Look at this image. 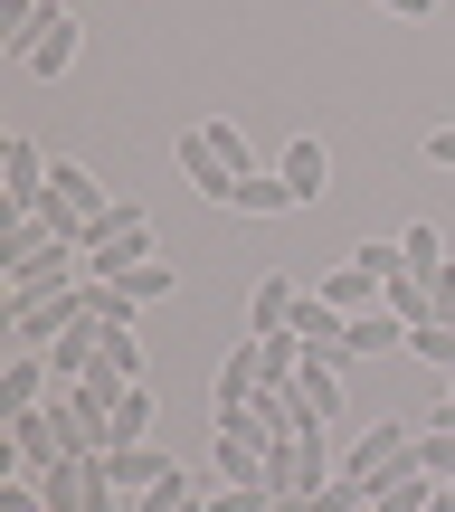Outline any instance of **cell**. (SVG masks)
<instances>
[{"instance_id": "cell-12", "label": "cell", "mask_w": 455, "mask_h": 512, "mask_svg": "<svg viewBox=\"0 0 455 512\" xmlns=\"http://www.w3.org/2000/svg\"><path fill=\"white\" fill-rule=\"evenodd\" d=\"M228 209H237V219H285V209H304V200H294V181H285V171H237Z\"/></svg>"}, {"instance_id": "cell-4", "label": "cell", "mask_w": 455, "mask_h": 512, "mask_svg": "<svg viewBox=\"0 0 455 512\" xmlns=\"http://www.w3.org/2000/svg\"><path fill=\"white\" fill-rule=\"evenodd\" d=\"M105 475L124 484V494H143V512H162L171 494H190V475L162 456V446H105Z\"/></svg>"}, {"instance_id": "cell-26", "label": "cell", "mask_w": 455, "mask_h": 512, "mask_svg": "<svg viewBox=\"0 0 455 512\" xmlns=\"http://www.w3.org/2000/svg\"><path fill=\"white\" fill-rule=\"evenodd\" d=\"M408 351L437 361V370H455V323H408Z\"/></svg>"}, {"instance_id": "cell-16", "label": "cell", "mask_w": 455, "mask_h": 512, "mask_svg": "<svg viewBox=\"0 0 455 512\" xmlns=\"http://www.w3.org/2000/svg\"><path fill=\"white\" fill-rule=\"evenodd\" d=\"M294 304H304V285H294V275H266V285L247 294V332H256V342H266V332H285Z\"/></svg>"}, {"instance_id": "cell-8", "label": "cell", "mask_w": 455, "mask_h": 512, "mask_svg": "<svg viewBox=\"0 0 455 512\" xmlns=\"http://www.w3.org/2000/svg\"><path fill=\"white\" fill-rule=\"evenodd\" d=\"M256 389H266V361H256V332H237L219 380H209V408H256Z\"/></svg>"}, {"instance_id": "cell-14", "label": "cell", "mask_w": 455, "mask_h": 512, "mask_svg": "<svg viewBox=\"0 0 455 512\" xmlns=\"http://www.w3.org/2000/svg\"><path fill=\"white\" fill-rule=\"evenodd\" d=\"M427 494H437V475L408 456V465H389V475L370 484V512H427Z\"/></svg>"}, {"instance_id": "cell-23", "label": "cell", "mask_w": 455, "mask_h": 512, "mask_svg": "<svg viewBox=\"0 0 455 512\" xmlns=\"http://www.w3.org/2000/svg\"><path fill=\"white\" fill-rule=\"evenodd\" d=\"M95 370H105V380H143V342H133V332H105V342H95Z\"/></svg>"}, {"instance_id": "cell-32", "label": "cell", "mask_w": 455, "mask_h": 512, "mask_svg": "<svg viewBox=\"0 0 455 512\" xmlns=\"http://www.w3.org/2000/svg\"><path fill=\"white\" fill-rule=\"evenodd\" d=\"M427 427H455V370H446V399L427 408Z\"/></svg>"}, {"instance_id": "cell-25", "label": "cell", "mask_w": 455, "mask_h": 512, "mask_svg": "<svg viewBox=\"0 0 455 512\" xmlns=\"http://www.w3.org/2000/svg\"><path fill=\"white\" fill-rule=\"evenodd\" d=\"M256 361H266V380H294V370H304V332H266Z\"/></svg>"}, {"instance_id": "cell-27", "label": "cell", "mask_w": 455, "mask_h": 512, "mask_svg": "<svg viewBox=\"0 0 455 512\" xmlns=\"http://www.w3.org/2000/svg\"><path fill=\"white\" fill-rule=\"evenodd\" d=\"M418 465L437 484H455V427H418Z\"/></svg>"}, {"instance_id": "cell-1", "label": "cell", "mask_w": 455, "mask_h": 512, "mask_svg": "<svg viewBox=\"0 0 455 512\" xmlns=\"http://www.w3.org/2000/svg\"><path fill=\"white\" fill-rule=\"evenodd\" d=\"M76 256H86V275H105V285H114V275L152 266V256H162V238H152V219H143L133 200H114L105 219H95L86 238H76Z\"/></svg>"}, {"instance_id": "cell-24", "label": "cell", "mask_w": 455, "mask_h": 512, "mask_svg": "<svg viewBox=\"0 0 455 512\" xmlns=\"http://www.w3.org/2000/svg\"><path fill=\"white\" fill-rule=\"evenodd\" d=\"M399 266H446V238H437V219H408V228H399Z\"/></svg>"}, {"instance_id": "cell-9", "label": "cell", "mask_w": 455, "mask_h": 512, "mask_svg": "<svg viewBox=\"0 0 455 512\" xmlns=\"http://www.w3.org/2000/svg\"><path fill=\"white\" fill-rule=\"evenodd\" d=\"M294 399H304L313 427L342 418V351H304V370H294Z\"/></svg>"}, {"instance_id": "cell-2", "label": "cell", "mask_w": 455, "mask_h": 512, "mask_svg": "<svg viewBox=\"0 0 455 512\" xmlns=\"http://www.w3.org/2000/svg\"><path fill=\"white\" fill-rule=\"evenodd\" d=\"M38 494H48V512H114L124 484L105 475V456H57L48 475H38Z\"/></svg>"}, {"instance_id": "cell-31", "label": "cell", "mask_w": 455, "mask_h": 512, "mask_svg": "<svg viewBox=\"0 0 455 512\" xmlns=\"http://www.w3.org/2000/svg\"><path fill=\"white\" fill-rule=\"evenodd\" d=\"M427 162H437V171H455V124H437V133H427Z\"/></svg>"}, {"instance_id": "cell-22", "label": "cell", "mask_w": 455, "mask_h": 512, "mask_svg": "<svg viewBox=\"0 0 455 512\" xmlns=\"http://www.w3.org/2000/svg\"><path fill=\"white\" fill-rule=\"evenodd\" d=\"M285 181H294V200H304V209H313V200H323V181H332V152H323V143H313V133H304V143H294V152H285Z\"/></svg>"}, {"instance_id": "cell-34", "label": "cell", "mask_w": 455, "mask_h": 512, "mask_svg": "<svg viewBox=\"0 0 455 512\" xmlns=\"http://www.w3.org/2000/svg\"><path fill=\"white\" fill-rule=\"evenodd\" d=\"M427 10H437V0H427Z\"/></svg>"}, {"instance_id": "cell-18", "label": "cell", "mask_w": 455, "mask_h": 512, "mask_svg": "<svg viewBox=\"0 0 455 512\" xmlns=\"http://www.w3.org/2000/svg\"><path fill=\"white\" fill-rule=\"evenodd\" d=\"M380 304L399 313V323H437V285H427V266H399V275L380 285Z\"/></svg>"}, {"instance_id": "cell-5", "label": "cell", "mask_w": 455, "mask_h": 512, "mask_svg": "<svg viewBox=\"0 0 455 512\" xmlns=\"http://www.w3.org/2000/svg\"><path fill=\"white\" fill-rule=\"evenodd\" d=\"M10 285V304H38V294H67V285H86V256H76V238H48L29 256V266H10L0 275Z\"/></svg>"}, {"instance_id": "cell-30", "label": "cell", "mask_w": 455, "mask_h": 512, "mask_svg": "<svg viewBox=\"0 0 455 512\" xmlns=\"http://www.w3.org/2000/svg\"><path fill=\"white\" fill-rule=\"evenodd\" d=\"M200 133L219 143V162H228V171H256V162H247V133H237V124H200Z\"/></svg>"}, {"instance_id": "cell-33", "label": "cell", "mask_w": 455, "mask_h": 512, "mask_svg": "<svg viewBox=\"0 0 455 512\" xmlns=\"http://www.w3.org/2000/svg\"><path fill=\"white\" fill-rule=\"evenodd\" d=\"M370 10H389V19H427V0H370Z\"/></svg>"}, {"instance_id": "cell-17", "label": "cell", "mask_w": 455, "mask_h": 512, "mask_svg": "<svg viewBox=\"0 0 455 512\" xmlns=\"http://www.w3.org/2000/svg\"><path fill=\"white\" fill-rule=\"evenodd\" d=\"M95 342H105V323H95V313H86V323H67V332H57V342H48V370H57V380H86V370H95Z\"/></svg>"}, {"instance_id": "cell-10", "label": "cell", "mask_w": 455, "mask_h": 512, "mask_svg": "<svg viewBox=\"0 0 455 512\" xmlns=\"http://www.w3.org/2000/svg\"><path fill=\"white\" fill-rule=\"evenodd\" d=\"M76 48H86V19H76V10H48V29L29 38V57H19V67H29V76H67Z\"/></svg>"}, {"instance_id": "cell-7", "label": "cell", "mask_w": 455, "mask_h": 512, "mask_svg": "<svg viewBox=\"0 0 455 512\" xmlns=\"http://www.w3.org/2000/svg\"><path fill=\"white\" fill-rule=\"evenodd\" d=\"M57 456H67L57 418H48V408H19V418H10V475H48Z\"/></svg>"}, {"instance_id": "cell-6", "label": "cell", "mask_w": 455, "mask_h": 512, "mask_svg": "<svg viewBox=\"0 0 455 512\" xmlns=\"http://www.w3.org/2000/svg\"><path fill=\"white\" fill-rule=\"evenodd\" d=\"M171 162H181V181H190V190H200V200H209V209H228V190H237V171L219 162V143H209V133H200V124H190V133H181V143H171Z\"/></svg>"}, {"instance_id": "cell-19", "label": "cell", "mask_w": 455, "mask_h": 512, "mask_svg": "<svg viewBox=\"0 0 455 512\" xmlns=\"http://www.w3.org/2000/svg\"><path fill=\"white\" fill-rule=\"evenodd\" d=\"M342 323H351L342 304H323V294H304V304H294V323H285V332H304V351H342Z\"/></svg>"}, {"instance_id": "cell-13", "label": "cell", "mask_w": 455, "mask_h": 512, "mask_svg": "<svg viewBox=\"0 0 455 512\" xmlns=\"http://www.w3.org/2000/svg\"><path fill=\"white\" fill-rule=\"evenodd\" d=\"M399 342H408V323L389 304H370V313H351V323H342V361H380V351H399Z\"/></svg>"}, {"instance_id": "cell-20", "label": "cell", "mask_w": 455, "mask_h": 512, "mask_svg": "<svg viewBox=\"0 0 455 512\" xmlns=\"http://www.w3.org/2000/svg\"><path fill=\"white\" fill-rule=\"evenodd\" d=\"M152 380H124V399H114V446H152Z\"/></svg>"}, {"instance_id": "cell-29", "label": "cell", "mask_w": 455, "mask_h": 512, "mask_svg": "<svg viewBox=\"0 0 455 512\" xmlns=\"http://www.w3.org/2000/svg\"><path fill=\"white\" fill-rule=\"evenodd\" d=\"M0 512H48V494H38V475H0Z\"/></svg>"}, {"instance_id": "cell-3", "label": "cell", "mask_w": 455, "mask_h": 512, "mask_svg": "<svg viewBox=\"0 0 455 512\" xmlns=\"http://www.w3.org/2000/svg\"><path fill=\"white\" fill-rule=\"evenodd\" d=\"M105 209H114V200L95 190V171H76V162H57V171H48V200H38V219H48L57 238H86Z\"/></svg>"}, {"instance_id": "cell-11", "label": "cell", "mask_w": 455, "mask_h": 512, "mask_svg": "<svg viewBox=\"0 0 455 512\" xmlns=\"http://www.w3.org/2000/svg\"><path fill=\"white\" fill-rule=\"evenodd\" d=\"M0 171H10V181H0V190H10V209H38V200H48V171H57V162H38L29 133H10V143H0Z\"/></svg>"}, {"instance_id": "cell-21", "label": "cell", "mask_w": 455, "mask_h": 512, "mask_svg": "<svg viewBox=\"0 0 455 512\" xmlns=\"http://www.w3.org/2000/svg\"><path fill=\"white\" fill-rule=\"evenodd\" d=\"M57 0H0V57H29V38L48 29Z\"/></svg>"}, {"instance_id": "cell-15", "label": "cell", "mask_w": 455, "mask_h": 512, "mask_svg": "<svg viewBox=\"0 0 455 512\" xmlns=\"http://www.w3.org/2000/svg\"><path fill=\"white\" fill-rule=\"evenodd\" d=\"M48 351H10V370H0V418H19V408H38V389H48Z\"/></svg>"}, {"instance_id": "cell-28", "label": "cell", "mask_w": 455, "mask_h": 512, "mask_svg": "<svg viewBox=\"0 0 455 512\" xmlns=\"http://www.w3.org/2000/svg\"><path fill=\"white\" fill-rule=\"evenodd\" d=\"M114 285H124L133 304H162V294H171V266H162V256H152V266H133V275H114Z\"/></svg>"}]
</instances>
